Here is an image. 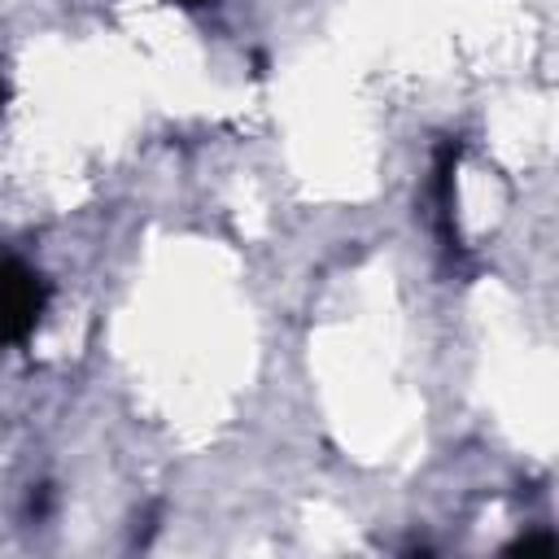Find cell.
Returning <instances> with one entry per match:
<instances>
[{"instance_id": "obj_1", "label": "cell", "mask_w": 559, "mask_h": 559, "mask_svg": "<svg viewBox=\"0 0 559 559\" xmlns=\"http://www.w3.org/2000/svg\"><path fill=\"white\" fill-rule=\"evenodd\" d=\"M48 310V284L31 266L4 258L0 262V345L26 341Z\"/></svg>"}, {"instance_id": "obj_4", "label": "cell", "mask_w": 559, "mask_h": 559, "mask_svg": "<svg viewBox=\"0 0 559 559\" xmlns=\"http://www.w3.org/2000/svg\"><path fill=\"white\" fill-rule=\"evenodd\" d=\"M170 4H179V9H197V4H205V0H170Z\"/></svg>"}, {"instance_id": "obj_2", "label": "cell", "mask_w": 559, "mask_h": 559, "mask_svg": "<svg viewBox=\"0 0 559 559\" xmlns=\"http://www.w3.org/2000/svg\"><path fill=\"white\" fill-rule=\"evenodd\" d=\"M555 546V537L550 533H528V537H520L511 550H550Z\"/></svg>"}, {"instance_id": "obj_3", "label": "cell", "mask_w": 559, "mask_h": 559, "mask_svg": "<svg viewBox=\"0 0 559 559\" xmlns=\"http://www.w3.org/2000/svg\"><path fill=\"white\" fill-rule=\"evenodd\" d=\"M4 100H9V83H4V74H0V109H4Z\"/></svg>"}]
</instances>
